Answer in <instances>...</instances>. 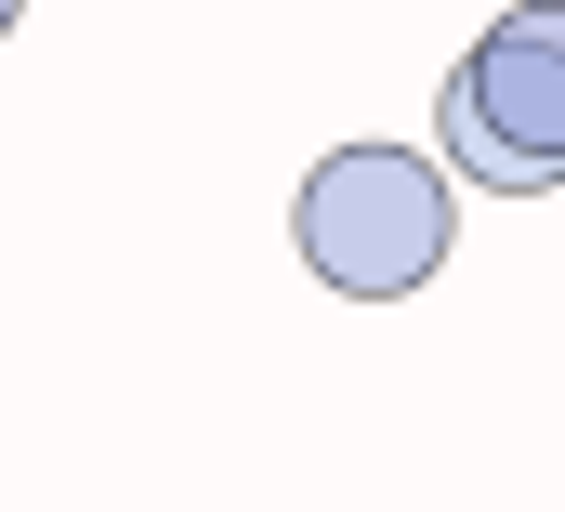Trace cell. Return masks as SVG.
Wrapping results in <instances>:
<instances>
[{"mask_svg": "<svg viewBox=\"0 0 565 512\" xmlns=\"http://www.w3.org/2000/svg\"><path fill=\"white\" fill-rule=\"evenodd\" d=\"M289 237H302V276L342 289V302H408L447 276L460 250V198L422 145H329L289 198Z\"/></svg>", "mask_w": 565, "mask_h": 512, "instance_id": "1", "label": "cell"}, {"mask_svg": "<svg viewBox=\"0 0 565 512\" xmlns=\"http://www.w3.org/2000/svg\"><path fill=\"white\" fill-rule=\"evenodd\" d=\"M447 79L473 93V119L500 131L526 171H553V184H565V0H513V13H487V40H473Z\"/></svg>", "mask_w": 565, "mask_h": 512, "instance_id": "2", "label": "cell"}, {"mask_svg": "<svg viewBox=\"0 0 565 512\" xmlns=\"http://www.w3.org/2000/svg\"><path fill=\"white\" fill-rule=\"evenodd\" d=\"M434 171H460L473 198H540V184H553V171H526V158L500 145V131L473 119V93H460V79L434 93Z\"/></svg>", "mask_w": 565, "mask_h": 512, "instance_id": "3", "label": "cell"}, {"mask_svg": "<svg viewBox=\"0 0 565 512\" xmlns=\"http://www.w3.org/2000/svg\"><path fill=\"white\" fill-rule=\"evenodd\" d=\"M13 13H26V0H0V40H13Z\"/></svg>", "mask_w": 565, "mask_h": 512, "instance_id": "4", "label": "cell"}]
</instances>
